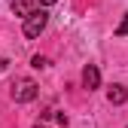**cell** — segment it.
<instances>
[{
	"label": "cell",
	"instance_id": "obj_1",
	"mask_svg": "<svg viewBox=\"0 0 128 128\" xmlns=\"http://www.w3.org/2000/svg\"><path fill=\"white\" fill-rule=\"evenodd\" d=\"M9 94H12L15 104H28V101L37 98V82L28 79V76H22V79H15V82L9 86Z\"/></svg>",
	"mask_w": 128,
	"mask_h": 128
},
{
	"label": "cell",
	"instance_id": "obj_2",
	"mask_svg": "<svg viewBox=\"0 0 128 128\" xmlns=\"http://www.w3.org/2000/svg\"><path fill=\"white\" fill-rule=\"evenodd\" d=\"M46 24H49V12H46V9H34V12L24 18V37H30V40L40 37Z\"/></svg>",
	"mask_w": 128,
	"mask_h": 128
},
{
	"label": "cell",
	"instance_id": "obj_3",
	"mask_svg": "<svg viewBox=\"0 0 128 128\" xmlns=\"http://www.w3.org/2000/svg\"><path fill=\"white\" fill-rule=\"evenodd\" d=\"M82 86H86L88 92H94V88L101 86V70L94 67V64H88V67L82 70Z\"/></svg>",
	"mask_w": 128,
	"mask_h": 128
},
{
	"label": "cell",
	"instance_id": "obj_4",
	"mask_svg": "<svg viewBox=\"0 0 128 128\" xmlns=\"http://www.w3.org/2000/svg\"><path fill=\"white\" fill-rule=\"evenodd\" d=\"M107 98H110V104H125L128 101V88L125 86H110V92H107Z\"/></svg>",
	"mask_w": 128,
	"mask_h": 128
},
{
	"label": "cell",
	"instance_id": "obj_5",
	"mask_svg": "<svg viewBox=\"0 0 128 128\" xmlns=\"http://www.w3.org/2000/svg\"><path fill=\"white\" fill-rule=\"evenodd\" d=\"M12 12L22 15V18H28V15L34 12V0H12Z\"/></svg>",
	"mask_w": 128,
	"mask_h": 128
},
{
	"label": "cell",
	"instance_id": "obj_6",
	"mask_svg": "<svg viewBox=\"0 0 128 128\" xmlns=\"http://www.w3.org/2000/svg\"><path fill=\"white\" fill-rule=\"evenodd\" d=\"M30 64H34L37 70H43V67H49V58H43V55H34V58H30Z\"/></svg>",
	"mask_w": 128,
	"mask_h": 128
},
{
	"label": "cell",
	"instance_id": "obj_7",
	"mask_svg": "<svg viewBox=\"0 0 128 128\" xmlns=\"http://www.w3.org/2000/svg\"><path fill=\"white\" fill-rule=\"evenodd\" d=\"M116 37H128V12H125V18H122V24L116 28Z\"/></svg>",
	"mask_w": 128,
	"mask_h": 128
},
{
	"label": "cell",
	"instance_id": "obj_8",
	"mask_svg": "<svg viewBox=\"0 0 128 128\" xmlns=\"http://www.w3.org/2000/svg\"><path fill=\"white\" fill-rule=\"evenodd\" d=\"M6 67H9V61H6V58H3V55H0V73H3V70H6Z\"/></svg>",
	"mask_w": 128,
	"mask_h": 128
},
{
	"label": "cell",
	"instance_id": "obj_9",
	"mask_svg": "<svg viewBox=\"0 0 128 128\" xmlns=\"http://www.w3.org/2000/svg\"><path fill=\"white\" fill-rule=\"evenodd\" d=\"M34 128H49V119H40V122H37Z\"/></svg>",
	"mask_w": 128,
	"mask_h": 128
},
{
	"label": "cell",
	"instance_id": "obj_10",
	"mask_svg": "<svg viewBox=\"0 0 128 128\" xmlns=\"http://www.w3.org/2000/svg\"><path fill=\"white\" fill-rule=\"evenodd\" d=\"M40 3H43V6H52V3H55V0H40Z\"/></svg>",
	"mask_w": 128,
	"mask_h": 128
}]
</instances>
